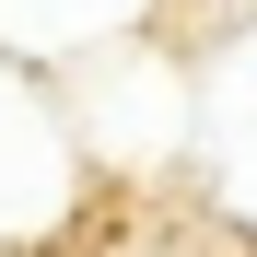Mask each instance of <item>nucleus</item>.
Returning <instances> with one entry per match:
<instances>
[{
  "instance_id": "1",
  "label": "nucleus",
  "mask_w": 257,
  "mask_h": 257,
  "mask_svg": "<svg viewBox=\"0 0 257 257\" xmlns=\"http://www.w3.org/2000/svg\"><path fill=\"white\" fill-rule=\"evenodd\" d=\"M82 199H94V152H82L70 94L0 47V257L70 234V222H82Z\"/></svg>"
},
{
  "instance_id": "2",
  "label": "nucleus",
  "mask_w": 257,
  "mask_h": 257,
  "mask_svg": "<svg viewBox=\"0 0 257 257\" xmlns=\"http://www.w3.org/2000/svg\"><path fill=\"white\" fill-rule=\"evenodd\" d=\"M164 24H176V0H0V47L47 82H70L105 47H152Z\"/></svg>"
},
{
  "instance_id": "3",
  "label": "nucleus",
  "mask_w": 257,
  "mask_h": 257,
  "mask_svg": "<svg viewBox=\"0 0 257 257\" xmlns=\"http://www.w3.org/2000/svg\"><path fill=\"white\" fill-rule=\"evenodd\" d=\"M210 12H257V0H210Z\"/></svg>"
}]
</instances>
